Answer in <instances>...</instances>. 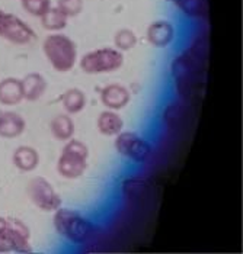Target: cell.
<instances>
[{"mask_svg":"<svg viewBox=\"0 0 243 254\" xmlns=\"http://www.w3.org/2000/svg\"><path fill=\"white\" fill-rule=\"evenodd\" d=\"M20 81H22V92H23L25 100L35 102L42 98L47 90V81L40 73L26 74Z\"/></svg>","mask_w":243,"mask_h":254,"instance_id":"9a60e30c","label":"cell"},{"mask_svg":"<svg viewBox=\"0 0 243 254\" xmlns=\"http://www.w3.org/2000/svg\"><path fill=\"white\" fill-rule=\"evenodd\" d=\"M22 7L32 16L41 18L50 7H51V0H20Z\"/></svg>","mask_w":243,"mask_h":254,"instance_id":"cb8c5ba5","label":"cell"},{"mask_svg":"<svg viewBox=\"0 0 243 254\" xmlns=\"http://www.w3.org/2000/svg\"><path fill=\"white\" fill-rule=\"evenodd\" d=\"M147 41L158 48H164L175 39V28L169 20H156L147 28Z\"/></svg>","mask_w":243,"mask_h":254,"instance_id":"30bf717a","label":"cell"},{"mask_svg":"<svg viewBox=\"0 0 243 254\" xmlns=\"http://www.w3.org/2000/svg\"><path fill=\"white\" fill-rule=\"evenodd\" d=\"M131 95L127 87L122 84H108L102 89L101 102L103 106H106L111 111H120L128 105Z\"/></svg>","mask_w":243,"mask_h":254,"instance_id":"8fae6325","label":"cell"},{"mask_svg":"<svg viewBox=\"0 0 243 254\" xmlns=\"http://www.w3.org/2000/svg\"><path fill=\"white\" fill-rule=\"evenodd\" d=\"M175 3L189 18H204L208 12L207 0H176Z\"/></svg>","mask_w":243,"mask_h":254,"instance_id":"7402d4cb","label":"cell"},{"mask_svg":"<svg viewBox=\"0 0 243 254\" xmlns=\"http://www.w3.org/2000/svg\"><path fill=\"white\" fill-rule=\"evenodd\" d=\"M188 117V109L181 102H172L163 109L162 119L167 129H178Z\"/></svg>","mask_w":243,"mask_h":254,"instance_id":"ac0fdd59","label":"cell"},{"mask_svg":"<svg viewBox=\"0 0 243 254\" xmlns=\"http://www.w3.org/2000/svg\"><path fill=\"white\" fill-rule=\"evenodd\" d=\"M115 150L134 163H144L152 156V145L136 132H120L115 138Z\"/></svg>","mask_w":243,"mask_h":254,"instance_id":"52a82bcc","label":"cell"},{"mask_svg":"<svg viewBox=\"0 0 243 254\" xmlns=\"http://www.w3.org/2000/svg\"><path fill=\"white\" fill-rule=\"evenodd\" d=\"M83 0H57V7L67 16L73 18L81 15L83 10Z\"/></svg>","mask_w":243,"mask_h":254,"instance_id":"d4e9b609","label":"cell"},{"mask_svg":"<svg viewBox=\"0 0 243 254\" xmlns=\"http://www.w3.org/2000/svg\"><path fill=\"white\" fill-rule=\"evenodd\" d=\"M6 240L9 253H31V231L20 219L16 218H7V230H6Z\"/></svg>","mask_w":243,"mask_h":254,"instance_id":"9c48e42d","label":"cell"},{"mask_svg":"<svg viewBox=\"0 0 243 254\" xmlns=\"http://www.w3.org/2000/svg\"><path fill=\"white\" fill-rule=\"evenodd\" d=\"M26 122L19 114L12 111L0 112V137L1 138H16L22 135L25 131Z\"/></svg>","mask_w":243,"mask_h":254,"instance_id":"4fadbf2b","label":"cell"},{"mask_svg":"<svg viewBox=\"0 0 243 254\" xmlns=\"http://www.w3.org/2000/svg\"><path fill=\"white\" fill-rule=\"evenodd\" d=\"M61 105L66 109L67 114L75 115L83 111V108L86 106V96L81 92V89H69L63 96H61Z\"/></svg>","mask_w":243,"mask_h":254,"instance_id":"44dd1931","label":"cell"},{"mask_svg":"<svg viewBox=\"0 0 243 254\" xmlns=\"http://www.w3.org/2000/svg\"><path fill=\"white\" fill-rule=\"evenodd\" d=\"M42 51L51 67L59 73H67L76 65L78 47L75 41L67 35H48L42 42Z\"/></svg>","mask_w":243,"mask_h":254,"instance_id":"3957f363","label":"cell"},{"mask_svg":"<svg viewBox=\"0 0 243 254\" xmlns=\"http://www.w3.org/2000/svg\"><path fill=\"white\" fill-rule=\"evenodd\" d=\"M114 44H115V48L121 53L130 51L137 45V35L134 31H131L128 28H122L115 32Z\"/></svg>","mask_w":243,"mask_h":254,"instance_id":"603a6c76","label":"cell"},{"mask_svg":"<svg viewBox=\"0 0 243 254\" xmlns=\"http://www.w3.org/2000/svg\"><path fill=\"white\" fill-rule=\"evenodd\" d=\"M89 148L79 139H69L57 161V172L64 179H78L87 167Z\"/></svg>","mask_w":243,"mask_h":254,"instance_id":"277c9868","label":"cell"},{"mask_svg":"<svg viewBox=\"0 0 243 254\" xmlns=\"http://www.w3.org/2000/svg\"><path fill=\"white\" fill-rule=\"evenodd\" d=\"M23 100L22 81L19 78L6 77L0 81V103L6 106L19 105Z\"/></svg>","mask_w":243,"mask_h":254,"instance_id":"5bb4252c","label":"cell"},{"mask_svg":"<svg viewBox=\"0 0 243 254\" xmlns=\"http://www.w3.org/2000/svg\"><path fill=\"white\" fill-rule=\"evenodd\" d=\"M124 54L117 48H99L86 53L81 59V68L86 74H106L120 70Z\"/></svg>","mask_w":243,"mask_h":254,"instance_id":"5b68a950","label":"cell"},{"mask_svg":"<svg viewBox=\"0 0 243 254\" xmlns=\"http://www.w3.org/2000/svg\"><path fill=\"white\" fill-rule=\"evenodd\" d=\"M75 122L73 119L66 115V114H61L57 115L56 118L51 119L50 122V131H51V135L56 138L57 141H69L70 138H73L75 135Z\"/></svg>","mask_w":243,"mask_h":254,"instance_id":"d6986e66","label":"cell"},{"mask_svg":"<svg viewBox=\"0 0 243 254\" xmlns=\"http://www.w3.org/2000/svg\"><path fill=\"white\" fill-rule=\"evenodd\" d=\"M0 37L12 44L25 45L35 38V32L16 15L0 10Z\"/></svg>","mask_w":243,"mask_h":254,"instance_id":"ba28073f","label":"cell"},{"mask_svg":"<svg viewBox=\"0 0 243 254\" xmlns=\"http://www.w3.org/2000/svg\"><path fill=\"white\" fill-rule=\"evenodd\" d=\"M12 161L20 172H32L40 164V154L35 148L29 145H20L15 150Z\"/></svg>","mask_w":243,"mask_h":254,"instance_id":"2e32d148","label":"cell"},{"mask_svg":"<svg viewBox=\"0 0 243 254\" xmlns=\"http://www.w3.org/2000/svg\"><path fill=\"white\" fill-rule=\"evenodd\" d=\"M31 202L44 212H56L61 206V197L45 177H34L26 186Z\"/></svg>","mask_w":243,"mask_h":254,"instance_id":"8992f818","label":"cell"},{"mask_svg":"<svg viewBox=\"0 0 243 254\" xmlns=\"http://www.w3.org/2000/svg\"><path fill=\"white\" fill-rule=\"evenodd\" d=\"M169 1H173V3H175V1H176V0H169Z\"/></svg>","mask_w":243,"mask_h":254,"instance_id":"4316f807","label":"cell"},{"mask_svg":"<svg viewBox=\"0 0 243 254\" xmlns=\"http://www.w3.org/2000/svg\"><path fill=\"white\" fill-rule=\"evenodd\" d=\"M96 127L102 135L112 137V135H118L121 132L124 128V121L115 111L108 109L98 115Z\"/></svg>","mask_w":243,"mask_h":254,"instance_id":"e0dca14e","label":"cell"},{"mask_svg":"<svg viewBox=\"0 0 243 254\" xmlns=\"http://www.w3.org/2000/svg\"><path fill=\"white\" fill-rule=\"evenodd\" d=\"M56 231L75 244H83L95 234V225L90 219L67 208H59L54 214Z\"/></svg>","mask_w":243,"mask_h":254,"instance_id":"7a4b0ae2","label":"cell"},{"mask_svg":"<svg viewBox=\"0 0 243 254\" xmlns=\"http://www.w3.org/2000/svg\"><path fill=\"white\" fill-rule=\"evenodd\" d=\"M207 54L200 45H192L189 50L175 57L170 64V73L175 80L176 92L185 100L194 99L203 84Z\"/></svg>","mask_w":243,"mask_h":254,"instance_id":"6da1fadb","label":"cell"},{"mask_svg":"<svg viewBox=\"0 0 243 254\" xmlns=\"http://www.w3.org/2000/svg\"><path fill=\"white\" fill-rule=\"evenodd\" d=\"M6 230H7V218L0 216V235L4 234Z\"/></svg>","mask_w":243,"mask_h":254,"instance_id":"484cf974","label":"cell"},{"mask_svg":"<svg viewBox=\"0 0 243 254\" xmlns=\"http://www.w3.org/2000/svg\"><path fill=\"white\" fill-rule=\"evenodd\" d=\"M40 19L42 28H45L50 32H60L67 26V22H69V18L61 12L57 6L56 7L51 6Z\"/></svg>","mask_w":243,"mask_h":254,"instance_id":"ffe728a7","label":"cell"},{"mask_svg":"<svg viewBox=\"0 0 243 254\" xmlns=\"http://www.w3.org/2000/svg\"><path fill=\"white\" fill-rule=\"evenodd\" d=\"M149 190H150V183L143 177H128L121 183V192L124 199L133 203H140L143 200H146Z\"/></svg>","mask_w":243,"mask_h":254,"instance_id":"7c38bea8","label":"cell"}]
</instances>
